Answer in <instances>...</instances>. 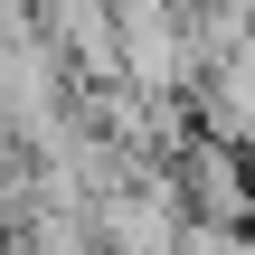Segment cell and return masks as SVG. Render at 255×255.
<instances>
[]
</instances>
